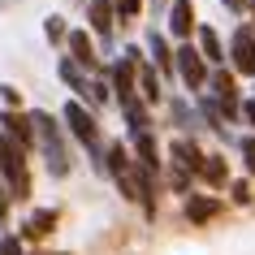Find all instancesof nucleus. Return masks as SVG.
Listing matches in <instances>:
<instances>
[{"mask_svg":"<svg viewBox=\"0 0 255 255\" xmlns=\"http://www.w3.org/2000/svg\"><path fill=\"white\" fill-rule=\"evenodd\" d=\"M186 216L195 221V225H208L216 216V203L208 199V195H186Z\"/></svg>","mask_w":255,"mask_h":255,"instance_id":"nucleus-18","label":"nucleus"},{"mask_svg":"<svg viewBox=\"0 0 255 255\" xmlns=\"http://www.w3.org/2000/svg\"><path fill=\"white\" fill-rule=\"evenodd\" d=\"M56 221H61L56 208H35V212L22 221V234H17V238H22V242H43V238L56 229Z\"/></svg>","mask_w":255,"mask_h":255,"instance_id":"nucleus-13","label":"nucleus"},{"mask_svg":"<svg viewBox=\"0 0 255 255\" xmlns=\"http://www.w3.org/2000/svg\"><path fill=\"white\" fill-rule=\"evenodd\" d=\"M9 190H4V182H0V234H4V229H9Z\"/></svg>","mask_w":255,"mask_h":255,"instance_id":"nucleus-25","label":"nucleus"},{"mask_svg":"<svg viewBox=\"0 0 255 255\" xmlns=\"http://www.w3.org/2000/svg\"><path fill=\"white\" fill-rule=\"evenodd\" d=\"M26 117H30V138H35V151L43 156L48 173H52V177H69L74 156H69V134H65V126H61L48 108H30Z\"/></svg>","mask_w":255,"mask_h":255,"instance_id":"nucleus-1","label":"nucleus"},{"mask_svg":"<svg viewBox=\"0 0 255 255\" xmlns=\"http://www.w3.org/2000/svg\"><path fill=\"white\" fill-rule=\"evenodd\" d=\"M242 117L251 121V130H255V95H251V100H242Z\"/></svg>","mask_w":255,"mask_h":255,"instance_id":"nucleus-29","label":"nucleus"},{"mask_svg":"<svg viewBox=\"0 0 255 255\" xmlns=\"http://www.w3.org/2000/svg\"><path fill=\"white\" fill-rule=\"evenodd\" d=\"M195 4L190 0H169V30H173V39L182 43V39H190L195 35Z\"/></svg>","mask_w":255,"mask_h":255,"instance_id":"nucleus-15","label":"nucleus"},{"mask_svg":"<svg viewBox=\"0 0 255 255\" xmlns=\"http://www.w3.org/2000/svg\"><path fill=\"white\" fill-rule=\"evenodd\" d=\"M173 69H177V78L186 82V91L203 95V87H208V61L199 56V48L190 39L177 43V52H173Z\"/></svg>","mask_w":255,"mask_h":255,"instance_id":"nucleus-6","label":"nucleus"},{"mask_svg":"<svg viewBox=\"0 0 255 255\" xmlns=\"http://www.w3.org/2000/svg\"><path fill=\"white\" fill-rule=\"evenodd\" d=\"M199 177L208 182V186H229V173H225V160H221V156H208Z\"/></svg>","mask_w":255,"mask_h":255,"instance_id":"nucleus-19","label":"nucleus"},{"mask_svg":"<svg viewBox=\"0 0 255 255\" xmlns=\"http://www.w3.org/2000/svg\"><path fill=\"white\" fill-rule=\"evenodd\" d=\"M238 151H242V164H247V173H255V134L238 138Z\"/></svg>","mask_w":255,"mask_h":255,"instance_id":"nucleus-23","label":"nucleus"},{"mask_svg":"<svg viewBox=\"0 0 255 255\" xmlns=\"http://www.w3.org/2000/svg\"><path fill=\"white\" fill-rule=\"evenodd\" d=\"M195 48H199V56L208 65H225V43H221V35L212 26H195Z\"/></svg>","mask_w":255,"mask_h":255,"instance_id":"nucleus-17","label":"nucleus"},{"mask_svg":"<svg viewBox=\"0 0 255 255\" xmlns=\"http://www.w3.org/2000/svg\"><path fill=\"white\" fill-rule=\"evenodd\" d=\"M251 17H255V4H251ZM251 30H255V26H251Z\"/></svg>","mask_w":255,"mask_h":255,"instance_id":"nucleus-30","label":"nucleus"},{"mask_svg":"<svg viewBox=\"0 0 255 255\" xmlns=\"http://www.w3.org/2000/svg\"><path fill=\"white\" fill-rule=\"evenodd\" d=\"M113 13H117V26L121 22H134L143 13V0H113Z\"/></svg>","mask_w":255,"mask_h":255,"instance_id":"nucleus-20","label":"nucleus"},{"mask_svg":"<svg viewBox=\"0 0 255 255\" xmlns=\"http://www.w3.org/2000/svg\"><path fill=\"white\" fill-rule=\"evenodd\" d=\"M134 56H138V48H126V52H121L117 61H108V69H104V78H108V91H117V100H121V104L138 95V74H134Z\"/></svg>","mask_w":255,"mask_h":255,"instance_id":"nucleus-8","label":"nucleus"},{"mask_svg":"<svg viewBox=\"0 0 255 255\" xmlns=\"http://www.w3.org/2000/svg\"><path fill=\"white\" fill-rule=\"evenodd\" d=\"M160 4H169V0H160Z\"/></svg>","mask_w":255,"mask_h":255,"instance_id":"nucleus-31","label":"nucleus"},{"mask_svg":"<svg viewBox=\"0 0 255 255\" xmlns=\"http://www.w3.org/2000/svg\"><path fill=\"white\" fill-rule=\"evenodd\" d=\"M208 100L216 104V113L225 121L242 117V91H238V74L229 65H208Z\"/></svg>","mask_w":255,"mask_h":255,"instance_id":"nucleus-4","label":"nucleus"},{"mask_svg":"<svg viewBox=\"0 0 255 255\" xmlns=\"http://www.w3.org/2000/svg\"><path fill=\"white\" fill-rule=\"evenodd\" d=\"M0 255H22V238H13V234H0Z\"/></svg>","mask_w":255,"mask_h":255,"instance_id":"nucleus-24","label":"nucleus"},{"mask_svg":"<svg viewBox=\"0 0 255 255\" xmlns=\"http://www.w3.org/2000/svg\"><path fill=\"white\" fill-rule=\"evenodd\" d=\"M190 182H195V177H190L182 164H173V169H169V186H173L177 195H190Z\"/></svg>","mask_w":255,"mask_h":255,"instance_id":"nucleus-22","label":"nucleus"},{"mask_svg":"<svg viewBox=\"0 0 255 255\" xmlns=\"http://www.w3.org/2000/svg\"><path fill=\"white\" fill-rule=\"evenodd\" d=\"M229 195H234V203H251V186L247 182H229Z\"/></svg>","mask_w":255,"mask_h":255,"instance_id":"nucleus-27","label":"nucleus"},{"mask_svg":"<svg viewBox=\"0 0 255 255\" xmlns=\"http://www.w3.org/2000/svg\"><path fill=\"white\" fill-rule=\"evenodd\" d=\"M43 35H48V43H65V35H69V30H65V17L52 13L48 22H43Z\"/></svg>","mask_w":255,"mask_h":255,"instance_id":"nucleus-21","label":"nucleus"},{"mask_svg":"<svg viewBox=\"0 0 255 255\" xmlns=\"http://www.w3.org/2000/svg\"><path fill=\"white\" fill-rule=\"evenodd\" d=\"M0 95H4V104H9V108L22 104V100H17V87H0Z\"/></svg>","mask_w":255,"mask_h":255,"instance_id":"nucleus-28","label":"nucleus"},{"mask_svg":"<svg viewBox=\"0 0 255 255\" xmlns=\"http://www.w3.org/2000/svg\"><path fill=\"white\" fill-rule=\"evenodd\" d=\"M221 4H225V9H229L234 17H247V13H251V4H255V0H221Z\"/></svg>","mask_w":255,"mask_h":255,"instance_id":"nucleus-26","label":"nucleus"},{"mask_svg":"<svg viewBox=\"0 0 255 255\" xmlns=\"http://www.w3.org/2000/svg\"><path fill=\"white\" fill-rule=\"evenodd\" d=\"M156 65V74L160 78H177V69H173V48H169V39H164V30H147V52H143Z\"/></svg>","mask_w":255,"mask_h":255,"instance_id":"nucleus-11","label":"nucleus"},{"mask_svg":"<svg viewBox=\"0 0 255 255\" xmlns=\"http://www.w3.org/2000/svg\"><path fill=\"white\" fill-rule=\"evenodd\" d=\"M134 74H138V91H143V104H160V100H164V91H160V74H156V65H151L143 52L134 56Z\"/></svg>","mask_w":255,"mask_h":255,"instance_id":"nucleus-16","label":"nucleus"},{"mask_svg":"<svg viewBox=\"0 0 255 255\" xmlns=\"http://www.w3.org/2000/svg\"><path fill=\"white\" fill-rule=\"evenodd\" d=\"M26 156H30V151L22 147V143H13V138L0 134V182H4V190H9V199H17V203L30 199V169H26Z\"/></svg>","mask_w":255,"mask_h":255,"instance_id":"nucleus-3","label":"nucleus"},{"mask_svg":"<svg viewBox=\"0 0 255 255\" xmlns=\"http://www.w3.org/2000/svg\"><path fill=\"white\" fill-rule=\"evenodd\" d=\"M225 61L234 74H242V78H255V30L247 26V22H238V30L229 35L225 43Z\"/></svg>","mask_w":255,"mask_h":255,"instance_id":"nucleus-7","label":"nucleus"},{"mask_svg":"<svg viewBox=\"0 0 255 255\" xmlns=\"http://www.w3.org/2000/svg\"><path fill=\"white\" fill-rule=\"evenodd\" d=\"M0 134L13 138V143H22L26 151H35V138H30V117H26V113H17V108H4V113H0Z\"/></svg>","mask_w":255,"mask_h":255,"instance_id":"nucleus-14","label":"nucleus"},{"mask_svg":"<svg viewBox=\"0 0 255 255\" xmlns=\"http://www.w3.org/2000/svg\"><path fill=\"white\" fill-rule=\"evenodd\" d=\"M65 43H69V61H74L78 69H87V74H104V56L95 52V43H91L87 30H69Z\"/></svg>","mask_w":255,"mask_h":255,"instance_id":"nucleus-9","label":"nucleus"},{"mask_svg":"<svg viewBox=\"0 0 255 255\" xmlns=\"http://www.w3.org/2000/svg\"><path fill=\"white\" fill-rule=\"evenodd\" d=\"M169 160L182 164L190 177H199V173H203V160H208V156L199 151V143H195V138H173V143H169Z\"/></svg>","mask_w":255,"mask_h":255,"instance_id":"nucleus-12","label":"nucleus"},{"mask_svg":"<svg viewBox=\"0 0 255 255\" xmlns=\"http://www.w3.org/2000/svg\"><path fill=\"white\" fill-rule=\"evenodd\" d=\"M61 126H65L69 138H78V147L95 160V173H104V134H100V121H95L91 108L82 104V100H65V108H61Z\"/></svg>","mask_w":255,"mask_h":255,"instance_id":"nucleus-2","label":"nucleus"},{"mask_svg":"<svg viewBox=\"0 0 255 255\" xmlns=\"http://www.w3.org/2000/svg\"><path fill=\"white\" fill-rule=\"evenodd\" d=\"M104 173L117 182V190L130 203H138V164H134V156H130L126 143H108L104 147Z\"/></svg>","mask_w":255,"mask_h":255,"instance_id":"nucleus-5","label":"nucleus"},{"mask_svg":"<svg viewBox=\"0 0 255 255\" xmlns=\"http://www.w3.org/2000/svg\"><path fill=\"white\" fill-rule=\"evenodd\" d=\"M87 22H91V35L104 43V52H108V43H113V26H117L113 0H91V4H87Z\"/></svg>","mask_w":255,"mask_h":255,"instance_id":"nucleus-10","label":"nucleus"}]
</instances>
